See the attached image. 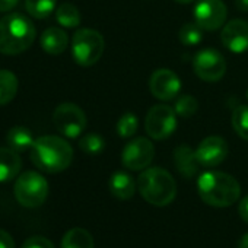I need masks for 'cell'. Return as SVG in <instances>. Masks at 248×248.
<instances>
[{
    "label": "cell",
    "instance_id": "cell-1",
    "mask_svg": "<svg viewBox=\"0 0 248 248\" xmlns=\"http://www.w3.org/2000/svg\"><path fill=\"white\" fill-rule=\"evenodd\" d=\"M32 164L48 174H57L67 170L73 161V149L69 142L59 136H41L35 139L31 148Z\"/></svg>",
    "mask_w": 248,
    "mask_h": 248
},
{
    "label": "cell",
    "instance_id": "cell-2",
    "mask_svg": "<svg viewBox=\"0 0 248 248\" xmlns=\"http://www.w3.org/2000/svg\"><path fill=\"white\" fill-rule=\"evenodd\" d=\"M37 31L32 21L19 12H12L0 19V53L16 56L27 51L35 41Z\"/></svg>",
    "mask_w": 248,
    "mask_h": 248
},
{
    "label": "cell",
    "instance_id": "cell-3",
    "mask_svg": "<svg viewBox=\"0 0 248 248\" xmlns=\"http://www.w3.org/2000/svg\"><path fill=\"white\" fill-rule=\"evenodd\" d=\"M200 199L212 207H229L241 196L239 183L222 171H206L197 180Z\"/></svg>",
    "mask_w": 248,
    "mask_h": 248
},
{
    "label": "cell",
    "instance_id": "cell-4",
    "mask_svg": "<svg viewBox=\"0 0 248 248\" xmlns=\"http://www.w3.org/2000/svg\"><path fill=\"white\" fill-rule=\"evenodd\" d=\"M138 188L142 197L152 206L164 207L174 202L177 196V183L164 168H146L138 178Z\"/></svg>",
    "mask_w": 248,
    "mask_h": 248
},
{
    "label": "cell",
    "instance_id": "cell-5",
    "mask_svg": "<svg viewBox=\"0 0 248 248\" xmlns=\"http://www.w3.org/2000/svg\"><path fill=\"white\" fill-rule=\"evenodd\" d=\"M105 41L104 37L91 28H80L72 38V56L73 60L82 67L93 66L104 54Z\"/></svg>",
    "mask_w": 248,
    "mask_h": 248
},
{
    "label": "cell",
    "instance_id": "cell-6",
    "mask_svg": "<svg viewBox=\"0 0 248 248\" xmlns=\"http://www.w3.org/2000/svg\"><path fill=\"white\" fill-rule=\"evenodd\" d=\"M14 194L21 206L27 209H35L47 200L48 183L40 172L27 171L16 178Z\"/></svg>",
    "mask_w": 248,
    "mask_h": 248
},
{
    "label": "cell",
    "instance_id": "cell-7",
    "mask_svg": "<svg viewBox=\"0 0 248 248\" xmlns=\"http://www.w3.org/2000/svg\"><path fill=\"white\" fill-rule=\"evenodd\" d=\"M53 123L59 133L69 139H76L86 129V114L79 105L63 102L54 109Z\"/></svg>",
    "mask_w": 248,
    "mask_h": 248
},
{
    "label": "cell",
    "instance_id": "cell-8",
    "mask_svg": "<svg viewBox=\"0 0 248 248\" xmlns=\"http://www.w3.org/2000/svg\"><path fill=\"white\" fill-rule=\"evenodd\" d=\"M145 129L151 139L164 140L177 129V112L168 105H154L145 120Z\"/></svg>",
    "mask_w": 248,
    "mask_h": 248
},
{
    "label": "cell",
    "instance_id": "cell-9",
    "mask_svg": "<svg viewBox=\"0 0 248 248\" xmlns=\"http://www.w3.org/2000/svg\"><path fill=\"white\" fill-rule=\"evenodd\" d=\"M193 70L196 76L204 82H217L226 72V62L219 51L204 48L194 56Z\"/></svg>",
    "mask_w": 248,
    "mask_h": 248
},
{
    "label": "cell",
    "instance_id": "cell-10",
    "mask_svg": "<svg viewBox=\"0 0 248 248\" xmlns=\"http://www.w3.org/2000/svg\"><path fill=\"white\" fill-rule=\"evenodd\" d=\"M154 156V143L146 138H138L124 146L121 154V162L130 171H143L152 164Z\"/></svg>",
    "mask_w": 248,
    "mask_h": 248
},
{
    "label": "cell",
    "instance_id": "cell-11",
    "mask_svg": "<svg viewBox=\"0 0 248 248\" xmlns=\"http://www.w3.org/2000/svg\"><path fill=\"white\" fill-rule=\"evenodd\" d=\"M228 16L222 0H199L194 6V22L203 31H216L223 27Z\"/></svg>",
    "mask_w": 248,
    "mask_h": 248
},
{
    "label": "cell",
    "instance_id": "cell-12",
    "mask_svg": "<svg viewBox=\"0 0 248 248\" xmlns=\"http://www.w3.org/2000/svg\"><path fill=\"white\" fill-rule=\"evenodd\" d=\"M149 89L152 95L161 101H172L181 89L180 78L170 69H158L149 79Z\"/></svg>",
    "mask_w": 248,
    "mask_h": 248
},
{
    "label": "cell",
    "instance_id": "cell-13",
    "mask_svg": "<svg viewBox=\"0 0 248 248\" xmlns=\"http://www.w3.org/2000/svg\"><path fill=\"white\" fill-rule=\"evenodd\" d=\"M228 143L219 136H209L200 142L196 149L197 161L202 167L213 168L220 165L228 156Z\"/></svg>",
    "mask_w": 248,
    "mask_h": 248
},
{
    "label": "cell",
    "instance_id": "cell-14",
    "mask_svg": "<svg viewBox=\"0 0 248 248\" xmlns=\"http://www.w3.org/2000/svg\"><path fill=\"white\" fill-rule=\"evenodd\" d=\"M222 44L235 54L248 51V22L244 19L229 21L220 34Z\"/></svg>",
    "mask_w": 248,
    "mask_h": 248
},
{
    "label": "cell",
    "instance_id": "cell-15",
    "mask_svg": "<svg viewBox=\"0 0 248 248\" xmlns=\"http://www.w3.org/2000/svg\"><path fill=\"white\" fill-rule=\"evenodd\" d=\"M109 193L118 200H129L135 196L138 188V183H135L133 177L124 171H117L111 175L109 183Z\"/></svg>",
    "mask_w": 248,
    "mask_h": 248
},
{
    "label": "cell",
    "instance_id": "cell-16",
    "mask_svg": "<svg viewBox=\"0 0 248 248\" xmlns=\"http://www.w3.org/2000/svg\"><path fill=\"white\" fill-rule=\"evenodd\" d=\"M174 164L178 172L184 178H191L199 171V161L196 156V151H193L187 145H180L174 151Z\"/></svg>",
    "mask_w": 248,
    "mask_h": 248
},
{
    "label": "cell",
    "instance_id": "cell-17",
    "mask_svg": "<svg viewBox=\"0 0 248 248\" xmlns=\"http://www.w3.org/2000/svg\"><path fill=\"white\" fill-rule=\"evenodd\" d=\"M21 168L22 161L18 152H15L9 146L0 148V184L16 178L19 175Z\"/></svg>",
    "mask_w": 248,
    "mask_h": 248
},
{
    "label": "cell",
    "instance_id": "cell-18",
    "mask_svg": "<svg viewBox=\"0 0 248 248\" xmlns=\"http://www.w3.org/2000/svg\"><path fill=\"white\" fill-rule=\"evenodd\" d=\"M40 44L46 53H48L51 56H59L67 48L69 37L62 28L50 27L43 32V35L40 38Z\"/></svg>",
    "mask_w": 248,
    "mask_h": 248
},
{
    "label": "cell",
    "instance_id": "cell-19",
    "mask_svg": "<svg viewBox=\"0 0 248 248\" xmlns=\"http://www.w3.org/2000/svg\"><path fill=\"white\" fill-rule=\"evenodd\" d=\"M34 142H35V139H34L31 130L24 126H15L6 133L8 146L18 154L31 151V148L34 146Z\"/></svg>",
    "mask_w": 248,
    "mask_h": 248
},
{
    "label": "cell",
    "instance_id": "cell-20",
    "mask_svg": "<svg viewBox=\"0 0 248 248\" xmlns=\"http://www.w3.org/2000/svg\"><path fill=\"white\" fill-rule=\"evenodd\" d=\"M62 248H95L92 235L85 228L69 229L62 239Z\"/></svg>",
    "mask_w": 248,
    "mask_h": 248
},
{
    "label": "cell",
    "instance_id": "cell-21",
    "mask_svg": "<svg viewBox=\"0 0 248 248\" xmlns=\"http://www.w3.org/2000/svg\"><path fill=\"white\" fill-rule=\"evenodd\" d=\"M18 78L11 70H0V107L9 104L18 93Z\"/></svg>",
    "mask_w": 248,
    "mask_h": 248
},
{
    "label": "cell",
    "instance_id": "cell-22",
    "mask_svg": "<svg viewBox=\"0 0 248 248\" xmlns=\"http://www.w3.org/2000/svg\"><path fill=\"white\" fill-rule=\"evenodd\" d=\"M56 19L64 28H76L80 25V12L73 3L64 2L56 9Z\"/></svg>",
    "mask_w": 248,
    "mask_h": 248
},
{
    "label": "cell",
    "instance_id": "cell-23",
    "mask_svg": "<svg viewBox=\"0 0 248 248\" xmlns=\"http://www.w3.org/2000/svg\"><path fill=\"white\" fill-rule=\"evenodd\" d=\"M57 5V0H25V9L35 19L48 18Z\"/></svg>",
    "mask_w": 248,
    "mask_h": 248
},
{
    "label": "cell",
    "instance_id": "cell-24",
    "mask_svg": "<svg viewBox=\"0 0 248 248\" xmlns=\"http://www.w3.org/2000/svg\"><path fill=\"white\" fill-rule=\"evenodd\" d=\"M138 129H139V120L133 112L123 114L117 121V135L123 139H130L132 136H135Z\"/></svg>",
    "mask_w": 248,
    "mask_h": 248
},
{
    "label": "cell",
    "instance_id": "cell-25",
    "mask_svg": "<svg viewBox=\"0 0 248 248\" xmlns=\"http://www.w3.org/2000/svg\"><path fill=\"white\" fill-rule=\"evenodd\" d=\"M232 127L241 139L248 140V105H238L232 111Z\"/></svg>",
    "mask_w": 248,
    "mask_h": 248
},
{
    "label": "cell",
    "instance_id": "cell-26",
    "mask_svg": "<svg viewBox=\"0 0 248 248\" xmlns=\"http://www.w3.org/2000/svg\"><path fill=\"white\" fill-rule=\"evenodd\" d=\"M178 38L184 46H197L203 40V30L196 22L184 24L178 31Z\"/></svg>",
    "mask_w": 248,
    "mask_h": 248
},
{
    "label": "cell",
    "instance_id": "cell-27",
    "mask_svg": "<svg viewBox=\"0 0 248 248\" xmlns=\"http://www.w3.org/2000/svg\"><path fill=\"white\" fill-rule=\"evenodd\" d=\"M199 102L191 95H180L174 104V111L181 118H190L197 112Z\"/></svg>",
    "mask_w": 248,
    "mask_h": 248
},
{
    "label": "cell",
    "instance_id": "cell-28",
    "mask_svg": "<svg viewBox=\"0 0 248 248\" xmlns=\"http://www.w3.org/2000/svg\"><path fill=\"white\" fill-rule=\"evenodd\" d=\"M79 148L86 155H99L105 149V140L96 133H88L79 140Z\"/></svg>",
    "mask_w": 248,
    "mask_h": 248
},
{
    "label": "cell",
    "instance_id": "cell-29",
    "mask_svg": "<svg viewBox=\"0 0 248 248\" xmlns=\"http://www.w3.org/2000/svg\"><path fill=\"white\" fill-rule=\"evenodd\" d=\"M21 248H56V247L48 238L35 235V236H31V238L25 239Z\"/></svg>",
    "mask_w": 248,
    "mask_h": 248
},
{
    "label": "cell",
    "instance_id": "cell-30",
    "mask_svg": "<svg viewBox=\"0 0 248 248\" xmlns=\"http://www.w3.org/2000/svg\"><path fill=\"white\" fill-rule=\"evenodd\" d=\"M15 247L16 244L14 236L8 231L0 228V248H15Z\"/></svg>",
    "mask_w": 248,
    "mask_h": 248
},
{
    "label": "cell",
    "instance_id": "cell-31",
    "mask_svg": "<svg viewBox=\"0 0 248 248\" xmlns=\"http://www.w3.org/2000/svg\"><path fill=\"white\" fill-rule=\"evenodd\" d=\"M238 212H239L241 219H242L245 223H248V196H245V197L239 202Z\"/></svg>",
    "mask_w": 248,
    "mask_h": 248
},
{
    "label": "cell",
    "instance_id": "cell-32",
    "mask_svg": "<svg viewBox=\"0 0 248 248\" xmlns=\"http://www.w3.org/2000/svg\"><path fill=\"white\" fill-rule=\"evenodd\" d=\"M19 3V0H0V12H11L12 9H15Z\"/></svg>",
    "mask_w": 248,
    "mask_h": 248
},
{
    "label": "cell",
    "instance_id": "cell-33",
    "mask_svg": "<svg viewBox=\"0 0 248 248\" xmlns=\"http://www.w3.org/2000/svg\"><path fill=\"white\" fill-rule=\"evenodd\" d=\"M238 248H248V232L244 233L238 241Z\"/></svg>",
    "mask_w": 248,
    "mask_h": 248
},
{
    "label": "cell",
    "instance_id": "cell-34",
    "mask_svg": "<svg viewBox=\"0 0 248 248\" xmlns=\"http://www.w3.org/2000/svg\"><path fill=\"white\" fill-rule=\"evenodd\" d=\"M236 6L239 11H248V0H236Z\"/></svg>",
    "mask_w": 248,
    "mask_h": 248
},
{
    "label": "cell",
    "instance_id": "cell-35",
    "mask_svg": "<svg viewBox=\"0 0 248 248\" xmlns=\"http://www.w3.org/2000/svg\"><path fill=\"white\" fill-rule=\"evenodd\" d=\"M174 2H177V3H181V5H188V3L194 2V0H174Z\"/></svg>",
    "mask_w": 248,
    "mask_h": 248
},
{
    "label": "cell",
    "instance_id": "cell-36",
    "mask_svg": "<svg viewBox=\"0 0 248 248\" xmlns=\"http://www.w3.org/2000/svg\"><path fill=\"white\" fill-rule=\"evenodd\" d=\"M247 99H248V89H247Z\"/></svg>",
    "mask_w": 248,
    "mask_h": 248
}]
</instances>
